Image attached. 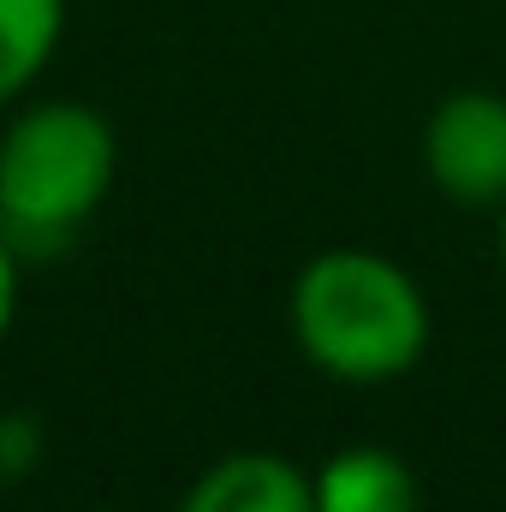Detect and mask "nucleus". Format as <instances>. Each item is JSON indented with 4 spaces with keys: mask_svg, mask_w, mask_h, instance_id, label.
Returning a JSON list of instances; mask_svg holds the SVG:
<instances>
[{
    "mask_svg": "<svg viewBox=\"0 0 506 512\" xmlns=\"http://www.w3.org/2000/svg\"><path fill=\"white\" fill-rule=\"evenodd\" d=\"M292 340L334 382H393L429 346L417 280L381 251H322L292 280Z\"/></svg>",
    "mask_w": 506,
    "mask_h": 512,
    "instance_id": "nucleus-1",
    "label": "nucleus"
},
{
    "mask_svg": "<svg viewBox=\"0 0 506 512\" xmlns=\"http://www.w3.org/2000/svg\"><path fill=\"white\" fill-rule=\"evenodd\" d=\"M120 137L90 102H42L0 131V233L18 256H48L102 209Z\"/></svg>",
    "mask_w": 506,
    "mask_h": 512,
    "instance_id": "nucleus-2",
    "label": "nucleus"
},
{
    "mask_svg": "<svg viewBox=\"0 0 506 512\" xmlns=\"http://www.w3.org/2000/svg\"><path fill=\"white\" fill-rule=\"evenodd\" d=\"M423 167L441 197L465 209L506 203V96L459 90L423 126Z\"/></svg>",
    "mask_w": 506,
    "mask_h": 512,
    "instance_id": "nucleus-3",
    "label": "nucleus"
},
{
    "mask_svg": "<svg viewBox=\"0 0 506 512\" xmlns=\"http://www.w3.org/2000/svg\"><path fill=\"white\" fill-rule=\"evenodd\" d=\"M179 512H316V477L280 453H227L185 489Z\"/></svg>",
    "mask_w": 506,
    "mask_h": 512,
    "instance_id": "nucleus-4",
    "label": "nucleus"
},
{
    "mask_svg": "<svg viewBox=\"0 0 506 512\" xmlns=\"http://www.w3.org/2000/svg\"><path fill=\"white\" fill-rule=\"evenodd\" d=\"M316 512H417V477L387 447H346L316 471Z\"/></svg>",
    "mask_w": 506,
    "mask_h": 512,
    "instance_id": "nucleus-5",
    "label": "nucleus"
},
{
    "mask_svg": "<svg viewBox=\"0 0 506 512\" xmlns=\"http://www.w3.org/2000/svg\"><path fill=\"white\" fill-rule=\"evenodd\" d=\"M66 24V0H0V108L18 102L48 66Z\"/></svg>",
    "mask_w": 506,
    "mask_h": 512,
    "instance_id": "nucleus-6",
    "label": "nucleus"
},
{
    "mask_svg": "<svg viewBox=\"0 0 506 512\" xmlns=\"http://www.w3.org/2000/svg\"><path fill=\"white\" fill-rule=\"evenodd\" d=\"M18 262H24V256L12 251V239L0 233V340H6L12 310H18Z\"/></svg>",
    "mask_w": 506,
    "mask_h": 512,
    "instance_id": "nucleus-7",
    "label": "nucleus"
},
{
    "mask_svg": "<svg viewBox=\"0 0 506 512\" xmlns=\"http://www.w3.org/2000/svg\"><path fill=\"white\" fill-rule=\"evenodd\" d=\"M501 262H506V203H501Z\"/></svg>",
    "mask_w": 506,
    "mask_h": 512,
    "instance_id": "nucleus-8",
    "label": "nucleus"
}]
</instances>
